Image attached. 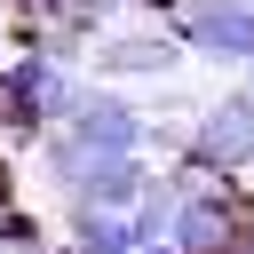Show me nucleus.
I'll return each instance as SVG.
<instances>
[{
    "instance_id": "obj_1",
    "label": "nucleus",
    "mask_w": 254,
    "mask_h": 254,
    "mask_svg": "<svg viewBox=\"0 0 254 254\" xmlns=\"http://www.w3.org/2000/svg\"><path fill=\"white\" fill-rule=\"evenodd\" d=\"M175 167H190V175H230V183L254 175V87H246V79L222 87V95H206V103H190V143H183Z\"/></svg>"
},
{
    "instance_id": "obj_2",
    "label": "nucleus",
    "mask_w": 254,
    "mask_h": 254,
    "mask_svg": "<svg viewBox=\"0 0 254 254\" xmlns=\"http://www.w3.org/2000/svg\"><path fill=\"white\" fill-rule=\"evenodd\" d=\"M95 79H111V87H143V79H175V71H190V48L175 40V24H111V32H95Z\"/></svg>"
},
{
    "instance_id": "obj_3",
    "label": "nucleus",
    "mask_w": 254,
    "mask_h": 254,
    "mask_svg": "<svg viewBox=\"0 0 254 254\" xmlns=\"http://www.w3.org/2000/svg\"><path fill=\"white\" fill-rule=\"evenodd\" d=\"M0 79L16 87V103H24L40 127H64V119L79 111V95L95 87L87 64H64V56H48V48H16V56L0 64Z\"/></svg>"
},
{
    "instance_id": "obj_4",
    "label": "nucleus",
    "mask_w": 254,
    "mask_h": 254,
    "mask_svg": "<svg viewBox=\"0 0 254 254\" xmlns=\"http://www.w3.org/2000/svg\"><path fill=\"white\" fill-rule=\"evenodd\" d=\"M175 40L198 64H254V0L246 8H214V16H175Z\"/></svg>"
},
{
    "instance_id": "obj_5",
    "label": "nucleus",
    "mask_w": 254,
    "mask_h": 254,
    "mask_svg": "<svg viewBox=\"0 0 254 254\" xmlns=\"http://www.w3.org/2000/svg\"><path fill=\"white\" fill-rule=\"evenodd\" d=\"M159 167L135 151V159H95L79 183H71V198L64 206H103V214H135V198H143V183H151Z\"/></svg>"
},
{
    "instance_id": "obj_6",
    "label": "nucleus",
    "mask_w": 254,
    "mask_h": 254,
    "mask_svg": "<svg viewBox=\"0 0 254 254\" xmlns=\"http://www.w3.org/2000/svg\"><path fill=\"white\" fill-rule=\"evenodd\" d=\"M64 238H71L79 254H135V246H143L135 222H127V214H103V206H64Z\"/></svg>"
},
{
    "instance_id": "obj_7",
    "label": "nucleus",
    "mask_w": 254,
    "mask_h": 254,
    "mask_svg": "<svg viewBox=\"0 0 254 254\" xmlns=\"http://www.w3.org/2000/svg\"><path fill=\"white\" fill-rule=\"evenodd\" d=\"M40 246H48V222H40L24 198H8V206H0V254H40Z\"/></svg>"
},
{
    "instance_id": "obj_8",
    "label": "nucleus",
    "mask_w": 254,
    "mask_h": 254,
    "mask_svg": "<svg viewBox=\"0 0 254 254\" xmlns=\"http://www.w3.org/2000/svg\"><path fill=\"white\" fill-rule=\"evenodd\" d=\"M135 16H151V24H167V16H183V0H127Z\"/></svg>"
},
{
    "instance_id": "obj_9",
    "label": "nucleus",
    "mask_w": 254,
    "mask_h": 254,
    "mask_svg": "<svg viewBox=\"0 0 254 254\" xmlns=\"http://www.w3.org/2000/svg\"><path fill=\"white\" fill-rule=\"evenodd\" d=\"M8 56H16V8L0 0V64H8Z\"/></svg>"
},
{
    "instance_id": "obj_10",
    "label": "nucleus",
    "mask_w": 254,
    "mask_h": 254,
    "mask_svg": "<svg viewBox=\"0 0 254 254\" xmlns=\"http://www.w3.org/2000/svg\"><path fill=\"white\" fill-rule=\"evenodd\" d=\"M40 254H79V246H71V238H48V246H40Z\"/></svg>"
},
{
    "instance_id": "obj_11",
    "label": "nucleus",
    "mask_w": 254,
    "mask_h": 254,
    "mask_svg": "<svg viewBox=\"0 0 254 254\" xmlns=\"http://www.w3.org/2000/svg\"><path fill=\"white\" fill-rule=\"evenodd\" d=\"M246 87H254V64H246Z\"/></svg>"
}]
</instances>
